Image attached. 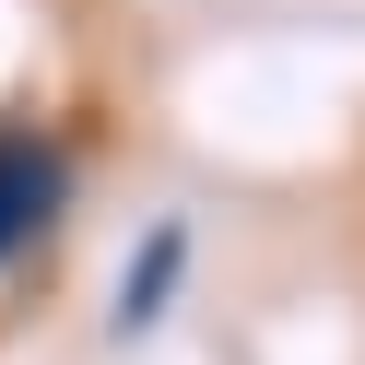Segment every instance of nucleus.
I'll return each instance as SVG.
<instances>
[{"label": "nucleus", "instance_id": "1", "mask_svg": "<svg viewBox=\"0 0 365 365\" xmlns=\"http://www.w3.org/2000/svg\"><path fill=\"white\" fill-rule=\"evenodd\" d=\"M59 189H71L59 142H48L36 118H0V271H12V259L59 224Z\"/></svg>", "mask_w": 365, "mask_h": 365}, {"label": "nucleus", "instance_id": "2", "mask_svg": "<svg viewBox=\"0 0 365 365\" xmlns=\"http://www.w3.org/2000/svg\"><path fill=\"white\" fill-rule=\"evenodd\" d=\"M177 259H189V236H153L142 247V271H118V330H142V318H165V283H177Z\"/></svg>", "mask_w": 365, "mask_h": 365}]
</instances>
